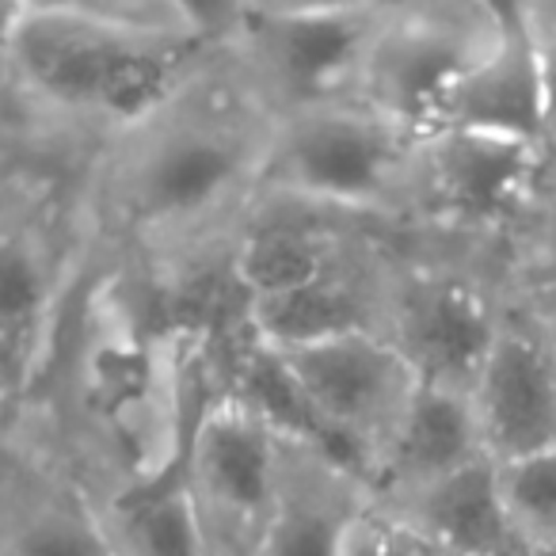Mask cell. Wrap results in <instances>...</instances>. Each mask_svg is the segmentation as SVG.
Returning <instances> with one entry per match:
<instances>
[{
	"label": "cell",
	"mask_w": 556,
	"mask_h": 556,
	"mask_svg": "<svg viewBox=\"0 0 556 556\" xmlns=\"http://www.w3.org/2000/svg\"><path fill=\"white\" fill-rule=\"evenodd\" d=\"M278 115L214 47L149 115L80 164L88 248L141 278L229 255L260 199Z\"/></svg>",
	"instance_id": "obj_1"
},
{
	"label": "cell",
	"mask_w": 556,
	"mask_h": 556,
	"mask_svg": "<svg viewBox=\"0 0 556 556\" xmlns=\"http://www.w3.org/2000/svg\"><path fill=\"white\" fill-rule=\"evenodd\" d=\"M214 47L206 4L187 0H27L4 62V92L70 161L156 108Z\"/></svg>",
	"instance_id": "obj_2"
},
{
	"label": "cell",
	"mask_w": 556,
	"mask_h": 556,
	"mask_svg": "<svg viewBox=\"0 0 556 556\" xmlns=\"http://www.w3.org/2000/svg\"><path fill=\"white\" fill-rule=\"evenodd\" d=\"M77 176L80 164L42 156L0 179V363L27 401L92 255Z\"/></svg>",
	"instance_id": "obj_3"
},
{
	"label": "cell",
	"mask_w": 556,
	"mask_h": 556,
	"mask_svg": "<svg viewBox=\"0 0 556 556\" xmlns=\"http://www.w3.org/2000/svg\"><path fill=\"white\" fill-rule=\"evenodd\" d=\"M419 138L358 100H332L278 115L260 199L404 232Z\"/></svg>",
	"instance_id": "obj_4"
},
{
	"label": "cell",
	"mask_w": 556,
	"mask_h": 556,
	"mask_svg": "<svg viewBox=\"0 0 556 556\" xmlns=\"http://www.w3.org/2000/svg\"><path fill=\"white\" fill-rule=\"evenodd\" d=\"M553 184L541 146L442 126L419 138L408 184V240L462 248L503 263L518 225Z\"/></svg>",
	"instance_id": "obj_5"
},
{
	"label": "cell",
	"mask_w": 556,
	"mask_h": 556,
	"mask_svg": "<svg viewBox=\"0 0 556 556\" xmlns=\"http://www.w3.org/2000/svg\"><path fill=\"white\" fill-rule=\"evenodd\" d=\"M507 317L503 263L404 240L389 282L386 340L424 386L469 393Z\"/></svg>",
	"instance_id": "obj_6"
},
{
	"label": "cell",
	"mask_w": 556,
	"mask_h": 556,
	"mask_svg": "<svg viewBox=\"0 0 556 556\" xmlns=\"http://www.w3.org/2000/svg\"><path fill=\"white\" fill-rule=\"evenodd\" d=\"M503 27L495 0H386L351 100L424 138L439 130L454 88L500 47Z\"/></svg>",
	"instance_id": "obj_7"
},
{
	"label": "cell",
	"mask_w": 556,
	"mask_h": 556,
	"mask_svg": "<svg viewBox=\"0 0 556 556\" xmlns=\"http://www.w3.org/2000/svg\"><path fill=\"white\" fill-rule=\"evenodd\" d=\"M386 0L351 4H206L214 39L252 88L287 111L348 100Z\"/></svg>",
	"instance_id": "obj_8"
},
{
	"label": "cell",
	"mask_w": 556,
	"mask_h": 556,
	"mask_svg": "<svg viewBox=\"0 0 556 556\" xmlns=\"http://www.w3.org/2000/svg\"><path fill=\"white\" fill-rule=\"evenodd\" d=\"M275 465L278 431L222 381L199 408L184 446V484L206 556H260Z\"/></svg>",
	"instance_id": "obj_9"
},
{
	"label": "cell",
	"mask_w": 556,
	"mask_h": 556,
	"mask_svg": "<svg viewBox=\"0 0 556 556\" xmlns=\"http://www.w3.org/2000/svg\"><path fill=\"white\" fill-rule=\"evenodd\" d=\"M275 355L302 393L325 446L374 484V465L419 389L416 370L378 332Z\"/></svg>",
	"instance_id": "obj_10"
},
{
	"label": "cell",
	"mask_w": 556,
	"mask_h": 556,
	"mask_svg": "<svg viewBox=\"0 0 556 556\" xmlns=\"http://www.w3.org/2000/svg\"><path fill=\"white\" fill-rule=\"evenodd\" d=\"M0 556H115L96 495L24 416L0 446Z\"/></svg>",
	"instance_id": "obj_11"
},
{
	"label": "cell",
	"mask_w": 556,
	"mask_h": 556,
	"mask_svg": "<svg viewBox=\"0 0 556 556\" xmlns=\"http://www.w3.org/2000/svg\"><path fill=\"white\" fill-rule=\"evenodd\" d=\"M492 462L556 446V348L538 313L507 294V317L469 389Z\"/></svg>",
	"instance_id": "obj_12"
},
{
	"label": "cell",
	"mask_w": 556,
	"mask_h": 556,
	"mask_svg": "<svg viewBox=\"0 0 556 556\" xmlns=\"http://www.w3.org/2000/svg\"><path fill=\"white\" fill-rule=\"evenodd\" d=\"M370 503L366 472L317 442L278 434L275 500L260 556H343Z\"/></svg>",
	"instance_id": "obj_13"
},
{
	"label": "cell",
	"mask_w": 556,
	"mask_h": 556,
	"mask_svg": "<svg viewBox=\"0 0 556 556\" xmlns=\"http://www.w3.org/2000/svg\"><path fill=\"white\" fill-rule=\"evenodd\" d=\"M484 434L465 389L424 386L404 408L396 431L389 434L378 465H374V495L408 492L439 477L484 462Z\"/></svg>",
	"instance_id": "obj_14"
},
{
	"label": "cell",
	"mask_w": 556,
	"mask_h": 556,
	"mask_svg": "<svg viewBox=\"0 0 556 556\" xmlns=\"http://www.w3.org/2000/svg\"><path fill=\"white\" fill-rule=\"evenodd\" d=\"M503 39L462 85L454 88L442 126L477 134H500V138L533 141L545 149V100H541V73L533 54L530 31L522 24L518 4H503Z\"/></svg>",
	"instance_id": "obj_15"
},
{
	"label": "cell",
	"mask_w": 556,
	"mask_h": 556,
	"mask_svg": "<svg viewBox=\"0 0 556 556\" xmlns=\"http://www.w3.org/2000/svg\"><path fill=\"white\" fill-rule=\"evenodd\" d=\"M374 500L396 510L404 522L416 526L446 556H488L518 545L500 500L492 457L465 465V469L431 480V484L374 495Z\"/></svg>",
	"instance_id": "obj_16"
},
{
	"label": "cell",
	"mask_w": 556,
	"mask_h": 556,
	"mask_svg": "<svg viewBox=\"0 0 556 556\" xmlns=\"http://www.w3.org/2000/svg\"><path fill=\"white\" fill-rule=\"evenodd\" d=\"M96 510L115 556H206L184 484V454L156 477L100 492Z\"/></svg>",
	"instance_id": "obj_17"
},
{
	"label": "cell",
	"mask_w": 556,
	"mask_h": 556,
	"mask_svg": "<svg viewBox=\"0 0 556 556\" xmlns=\"http://www.w3.org/2000/svg\"><path fill=\"white\" fill-rule=\"evenodd\" d=\"M503 287L518 305L556 317V179L538 194L503 255Z\"/></svg>",
	"instance_id": "obj_18"
},
{
	"label": "cell",
	"mask_w": 556,
	"mask_h": 556,
	"mask_svg": "<svg viewBox=\"0 0 556 556\" xmlns=\"http://www.w3.org/2000/svg\"><path fill=\"white\" fill-rule=\"evenodd\" d=\"M500 500L510 533L522 548L545 556L556 548V446L538 454L495 462Z\"/></svg>",
	"instance_id": "obj_19"
},
{
	"label": "cell",
	"mask_w": 556,
	"mask_h": 556,
	"mask_svg": "<svg viewBox=\"0 0 556 556\" xmlns=\"http://www.w3.org/2000/svg\"><path fill=\"white\" fill-rule=\"evenodd\" d=\"M343 556H446L434 541H427L412 522H404L396 510L374 500L370 510L358 518Z\"/></svg>",
	"instance_id": "obj_20"
},
{
	"label": "cell",
	"mask_w": 556,
	"mask_h": 556,
	"mask_svg": "<svg viewBox=\"0 0 556 556\" xmlns=\"http://www.w3.org/2000/svg\"><path fill=\"white\" fill-rule=\"evenodd\" d=\"M518 12L538 54L541 100H545V153L556 172V0H518Z\"/></svg>",
	"instance_id": "obj_21"
},
{
	"label": "cell",
	"mask_w": 556,
	"mask_h": 556,
	"mask_svg": "<svg viewBox=\"0 0 556 556\" xmlns=\"http://www.w3.org/2000/svg\"><path fill=\"white\" fill-rule=\"evenodd\" d=\"M24 389H20V381L12 378V370L4 363H0V446L9 442V434L16 431L20 416H24Z\"/></svg>",
	"instance_id": "obj_22"
},
{
	"label": "cell",
	"mask_w": 556,
	"mask_h": 556,
	"mask_svg": "<svg viewBox=\"0 0 556 556\" xmlns=\"http://www.w3.org/2000/svg\"><path fill=\"white\" fill-rule=\"evenodd\" d=\"M20 12H24V4H4V0H0V88H4V62H9L12 35H16Z\"/></svg>",
	"instance_id": "obj_23"
},
{
	"label": "cell",
	"mask_w": 556,
	"mask_h": 556,
	"mask_svg": "<svg viewBox=\"0 0 556 556\" xmlns=\"http://www.w3.org/2000/svg\"><path fill=\"white\" fill-rule=\"evenodd\" d=\"M488 556H538V553H530V548L515 545V548H503V553H488Z\"/></svg>",
	"instance_id": "obj_24"
},
{
	"label": "cell",
	"mask_w": 556,
	"mask_h": 556,
	"mask_svg": "<svg viewBox=\"0 0 556 556\" xmlns=\"http://www.w3.org/2000/svg\"><path fill=\"white\" fill-rule=\"evenodd\" d=\"M533 313V309H530ZM538 317H541V313H538ZM541 320H545V328H548V340H553V348H556V317H541Z\"/></svg>",
	"instance_id": "obj_25"
},
{
	"label": "cell",
	"mask_w": 556,
	"mask_h": 556,
	"mask_svg": "<svg viewBox=\"0 0 556 556\" xmlns=\"http://www.w3.org/2000/svg\"><path fill=\"white\" fill-rule=\"evenodd\" d=\"M0 111H16V108H12V100H9V92H4V88H0Z\"/></svg>",
	"instance_id": "obj_26"
},
{
	"label": "cell",
	"mask_w": 556,
	"mask_h": 556,
	"mask_svg": "<svg viewBox=\"0 0 556 556\" xmlns=\"http://www.w3.org/2000/svg\"><path fill=\"white\" fill-rule=\"evenodd\" d=\"M545 556H556V548H553V553H545Z\"/></svg>",
	"instance_id": "obj_27"
},
{
	"label": "cell",
	"mask_w": 556,
	"mask_h": 556,
	"mask_svg": "<svg viewBox=\"0 0 556 556\" xmlns=\"http://www.w3.org/2000/svg\"><path fill=\"white\" fill-rule=\"evenodd\" d=\"M553 179H556V172H553Z\"/></svg>",
	"instance_id": "obj_28"
}]
</instances>
